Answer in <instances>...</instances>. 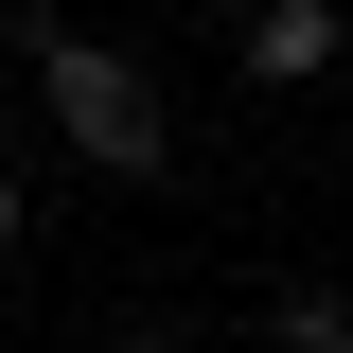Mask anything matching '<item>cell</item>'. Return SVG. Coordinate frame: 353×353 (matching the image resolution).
<instances>
[{
    "mask_svg": "<svg viewBox=\"0 0 353 353\" xmlns=\"http://www.w3.org/2000/svg\"><path fill=\"white\" fill-rule=\"evenodd\" d=\"M18 71H36V106H53V141H71L88 176H159L176 159V124H159V71H141V53H106V36H71V18H53L36 53H18Z\"/></svg>",
    "mask_w": 353,
    "mask_h": 353,
    "instance_id": "obj_1",
    "label": "cell"
},
{
    "mask_svg": "<svg viewBox=\"0 0 353 353\" xmlns=\"http://www.w3.org/2000/svg\"><path fill=\"white\" fill-rule=\"evenodd\" d=\"M336 71V0H248V88H318Z\"/></svg>",
    "mask_w": 353,
    "mask_h": 353,
    "instance_id": "obj_2",
    "label": "cell"
},
{
    "mask_svg": "<svg viewBox=\"0 0 353 353\" xmlns=\"http://www.w3.org/2000/svg\"><path fill=\"white\" fill-rule=\"evenodd\" d=\"M283 353H353V318H336V283H283Z\"/></svg>",
    "mask_w": 353,
    "mask_h": 353,
    "instance_id": "obj_3",
    "label": "cell"
},
{
    "mask_svg": "<svg viewBox=\"0 0 353 353\" xmlns=\"http://www.w3.org/2000/svg\"><path fill=\"white\" fill-rule=\"evenodd\" d=\"M18 230H36V176H18V159H0V248H18Z\"/></svg>",
    "mask_w": 353,
    "mask_h": 353,
    "instance_id": "obj_4",
    "label": "cell"
},
{
    "mask_svg": "<svg viewBox=\"0 0 353 353\" xmlns=\"http://www.w3.org/2000/svg\"><path fill=\"white\" fill-rule=\"evenodd\" d=\"M106 353H176V318H124V336H106Z\"/></svg>",
    "mask_w": 353,
    "mask_h": 353,
    "instance_id": "obj_5",
    "label": "cell"
}]
</instances>
